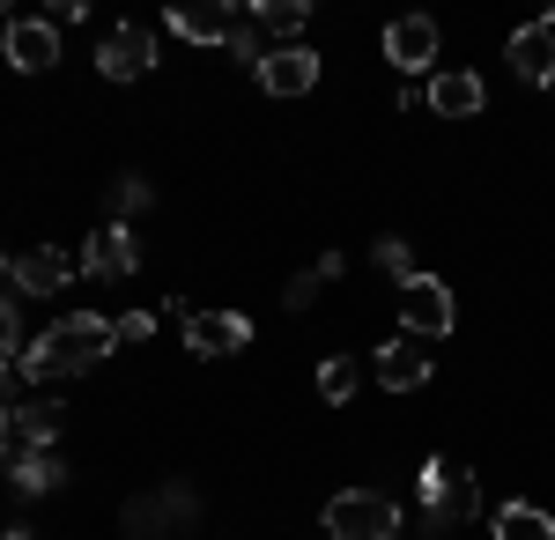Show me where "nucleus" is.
<instances>
[{"mask_svg":"<svg viewBox=\"0 0 555 540\" xmlns=\"http://www.w3.org/2000/svg\"><path fill=\"white\" fill-rule=\"evenodd\" d=\"M452 319H460V304H452V290L437 282V274H415V282H400V326H408V340H444L452 333Z\"/></svg>","mask_w":555,"mask_h":540,"instance_id":"nucleus-6","label":"nucleus"},{"mask_svg":"<svg viewBox=\"0 0 555 540\" xmlns=\"http://www.w3.org/2000/svg\"><path fill=\"white\" fill-rule=\"evenodd\" d=\"M423 511L437 518V526H467L474 511H481L474 466H460V459H429L423 466Z\"/></svg>","mask_w":555,"mask_h":540,"instance_id":"nucleus-4","label":"nucleus"},{"mask_svg":"<svg viewBox=\"0 0 555 540\" xmlns=\"http://www.w3.org/2000/svg\"><path fill=\"white\" fill-rule=\"evenodd\" d=\"M112 348H119V326H112V319H96V311H67L60 326H44L38 340L15 356V371H23V385H52V377L96 371Z\"/></svg>","mask_w":555,"mask_h":540,"instance_id":"nucleus-1","label":"nucleus"},{"mask_svg":"<svg viewBox=\"0 0 555 540\" xmlns=\"http://www.w3.org/2000/svg\"><path fill=\"white\" fill-rule=\"evenodd\" d=\"M164 23H171L178 38H193V44H230L237 30H245V8H222V0H178Z\"/></svg>","mask_w":555,"mask_h":540,"instance_id":"nucleus-9","label":"nucleus"},{"mask_svg":"<svg viewBox=\"0 0 555 540\" xmlns=\"http://www.w3.org/2000/svg\"><path fill=\"white\" fill-rule=\"evenodd\" d=\"M15 333L23 326H15V311H8V296H0V363H15Z\"/></svg>","mask_w":555,"mask_h":540,"instance_id":"nucleus-25","label":"nucleus"},{"mask_svg":"<svg viewBox=\"0 0 555 540\" xmlns=\"http://www.w3.org/2000/svg\"><path fill=\"white\" fill-rule=\"evenodd\" d=\"M133 267H141V237H133L127 222L89 230V245H82V274H89V282H127Z\"/></svg>","mask_w":555,"mask_h":540,"instance_id":"nucleus-8","label":"nucleus"},{"mask_svg":"<svg viewBox=\"0 0 555 540\" xmlns=\"http://www.w3.org/2000/svg\"><path fill=\"white\" fill-rule=\"evenodd\" d=\"M311 82H319V52H304V44L267 52V67H259V89H267V97H304Z\"/></svg>","mask_w":555,"mask_h":540,"instance_id":"nucleus-14","label":"nucleus"},{"mask_svg":"<svg viewBox=\"0 0 555 540\" xmlns=\"http://www.w3.org/2000/svg\"><path fill=\"white\" fill-rule=\"evenodd\" d=\"M15 290H23V282H15V259L0 252V296H15Z\"/></svg>","mask_w":555,"mask_h":540,"instance_id":"nucleus-27","label":"nucleus"},{"mask_svg":"<svg viewBox=\"0 0 555 540\" xmlns=\"http://www.w3.org/2000/svg\"><path fill=\"white\" fill-rule=\"evenodd\" d=\"M75 274H82V267H75L60 245H38V252H23V259H15V282H23V296H60Z\"/></svg>","mask_w":555,"mask_h":540,"instance_id":"nucleus-15","label":"nucleus"},{"mask_svg":"<svg viewBox=\"0 0 555 540\" xmlns=\"http://www.w3.org/2000/svg\"><path fill=\"white\" fill-rule=\"evenodd\" d=\"M149 201H156V193H149L141 178H119V185H112V215H141Z\"/></svg>","mask_w":555,"mask_h":540,"instance_id":"nucleus-23","label":"nucleus"},{"mask_svg":"<svg viewBox=\"0 0 555 540\" xmlns=\"http://www.w3.org/2000/svg\"><path fill=\"white\" fill-rule=\"evenodd\" d=\"M96 67H104L112 82H141V75L156 67V38H149V23H119L112 38L96 44Z\"/></svg>","mask_w":555,"mask_h":540,"instance_id":"nucleus-10","label":"nucleus"},{"mask_svg":"<svg viewBox=\"0 0 555 540\" xmlns=\"http://www.w3.org/2000/svg\"><path fill=\"white\" fill-rule=\"evenodd\" d=\"M326 540H400V503L378 489H341L326 503Z\"/></svg>","mask_w":555,"mask_h":540,"instance_id":"nucleus-3","label":"nucleus"},{"mask_svg":"<svg viewBox=\"0 0 555 540\" xmlns=\"http://www.w3.org/2000/svg\"><path fill=\"white\" fill-rule=\"evenodd\" d=\"M311 296H319V274H297V282H289V290H282V304H289V311H304V304H311Z\"/></svg>","mask_w":555,"mask_h":540,"instance_id":"nucleus-24","label":"nucleus"},{"mask_svg":"<svg viewBox=\"0 0 555 540\" xmlns=\"http://www.w3.org/2000/svg\"><path fill=\"white\" fill-rule=\"evenodd\" d=\"M149 333H156L149 311H127V319H119V340H149Z\"/></svg>","mask_w":555,"mask_h":540,"instance_id":"nucleus-26","label":"nucleus"},{"mask_svg":"<svg viewBox=\"0 0 555 540\" xmlns=\"http://www.w3.org/2000/svg\"><path fill=\"white\" fill-rule=\"evenodd\" d=\"M371 371H378L385 393H415V385H429V356H423V340H385Z\"/></svg>","mask_w":555,"mask_h":540,"instance_id":"nucleus-16","label":"nucleus"},{"mask_svg":"<svg viewBox=\"0 0 555 540\" xmlns=\"http://www.w3.org/2000/svg\"><path fill=\"white\" fill-rule=\"evenodd\" d=\"M378 267H385V274H400V282H415V252L400 245V237H378Z\"/></svg>","mask_w":555,"mask_h":540,"instance_id":"nucleus-22","label":"nucleus"},{"mask_svg":"<svg viewBox=\"0 0 555 540\" xmlns=\"http://www.w3.org/2000/svg\"><path fill=\"white\" fill-rule=\"evenodd\" d=\"M0 540H30V533H23V526H8V533H0Z\"/></svg>","mask_w":555,"mask_h":540,"instance_id":"nucleus-28","label":"nucleus"},{"mask_svg":"<svg viewBox=\"0 0 555 540\" xmlns=\"http://www.w3.org/2000/svg\"><path fill=\"white\" fill-rule=\"evenodd\" d=\"M548 89H555V82H548Z\"/></svg>","mask_w":555,"mask_h":540,"instance_id":"nucleus-29","label":"nucleus"},{"mask_svg":"<svg viewBox=\"0 0 555 540\" xmlns=\"http://www.w3.org/2000/svg\"><path fill=\"white\" fill-rule=\"evenodd\" d=\"M356 377H363L356 356H326V363H319V400H326V408H348V400H356Z\"/></svg>","mask_w":555,"mask_h":540,"instance_id":"nucleus-20","label":"nucleus"},{"mask_svg":"<svg viewBox=\"0 0 555 540\" xmlns=\"http://www.w3.org/2000/svg\"><path fill=\"white\" fill-rule=\"evenodd\" d=\"M8 481H15V497H52V489L67 481V459L60 452H30V459L8 466Z\"/></svg>","mask_w":555,"mask_h":540,"instance_id":"nucleus-18","label":"nucleus"},{"mask_svg":"<svg viewBox=\"0 0 555 540\" xmlns=\"http://www.w3.org/2000/svg\"><path fill=\"white\" fill-rule=\"evenodd\" d=\"M8 67L15 75H52L60 67V23L52 15H8Z\"/></svg>","mask_w":555,"mask_h":540,"instance_id":"nucleus-7","label":"nucleus"},{"mask_svg":"<svg viewBox=\"0 0 555 540\" xmlns=\"http://www.w3.org/2000/svg\"><path fill=\"white\" fill-rule=\"evenodd\" d=\"M423 104L437 112V119H474V112H481V75L452 67V75H437V82L423 89Z\"/></svg>","mask_w":555,"mask_h":540,"instance_id":"nucleus-17","label":"nucleus"},{"mask_svg":"<svg viewBox=\"0 0 555 540\" xmlns=\"http://www.w3.org/2000/svg\"><path fill=\"white\" fill-rule=\"evenodd\" d=\"M60 400H15V408H0V459L15 466V459L30 452H52V437H60Z\"/></svg>","mask_w":555,"mask_h":540,"instance_id":"nucleus-5","label":"nucleus"},{"mask_svg":"<svg viewBox=\"0 0 555 540\" xmlns=\"http://www.w3.org/2000/svg\"><path fill=\"white\" fill-rule=\"evenodd\" d=\"M512 75L518 82H555V23H526V30H512Z\"/></svg>","mask_w":555,"mask_h":540,"instance_id":"nucleus-13","label":"nucleus"},{"mask_svg":"<svg viewBox=\"0 0 555 540\" xmlns=\"http://www.w3.org/2000/svg\"><path fill=\"white\" fill-rule=\"evenodd\" d=\"M311 23V8L304 0H267V8H253V30L259 38H289V30H304Z\"/></svg>","mask_w":555,"mask_h":540,"instance_id":"nucleus-21","label":"nucleus"},{"mask_svg":"<svg viewBox=\"0 0 555 540\" xmlns=\"http://www.w3.org/2000/svg\"><path fill=\"white\" fill-rule=\"evenodd\" d=\"M437 15H400L392 30H385V60L400 67V75H423L429 60H437Z\"/></svg>","mask_w":555,"mask_h":540,"instance_id":"nucleus-11","label":"nucleus"},{"mask_svg":"<svg viewBox=\"0 0 555 540\" xmlns=\"http://www.w3.org/2000/svg\"><path fill=\"white\" fill-rule=\"evenodd\" d=\"M496 540H555V518L533 503H504L496 511Z\"/></svg>","mask_w":555,"mask_h":540,"instance_id":"nucleus-19","label":"nucleus"},{"mask_svg":"<svg viewBox=\"0 0 555 540\" xmlns=\"http://www.w3.org/2000/svg\"><path fill=\"white\" fill-rule=\"evenodd\" d=\"M245 340H253V319L245 311H193L185 319V348L193 356H237Z\"/></svg>","mask_w":555,"mask_h":540,"instance_id":"nucleus-12","label":"nucleus"},{"mask_svg":"<svg viewBox=\"0 0 555 540\" xmlns=\"http://www.w3.org/2000/svg\"><path fill=\"white\" fill-rule=\"evenodd\" d=\"M193 518H201V489L171 481V489L133 497L127 518H119V533H127V540H185V533H193Z\"/></svg>","mask_w":555,"mask_h":540,"instance_id":"nucleus-2","label":"nucleus"}]
</instances>
